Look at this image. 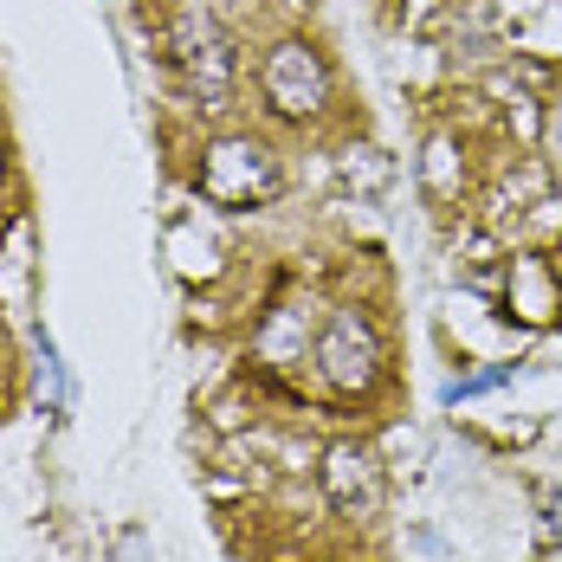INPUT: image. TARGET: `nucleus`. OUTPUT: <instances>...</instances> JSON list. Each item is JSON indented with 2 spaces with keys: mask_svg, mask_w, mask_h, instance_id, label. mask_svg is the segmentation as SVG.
Wrapping results in <instances>:
<instances>
[{
  "mask_svg": "<svg viewBox=\"0 0 562 562\" xmlns=\"http://www.w3.org/2000/svg\"><path fill=\"white\" fill-rule=\"evenodd\" d=\"M317 362H324V375H330L337 389H362V382L375 375V362H382V342L369 330V317H362V311H337L330 330H324Z\"/></svg>",
  "mask_w": 562,
  "mask_h": 562,
  "instance_id": "obj_2",
  "label": "nucleus"
},
{
  "mask_svg": "<svg viewBox=\"0 0 562 562\" xmlns=\"http://www.w3.org/2000/svg\"><path fill=\"white\" fill-rule=\"evenodd\" d=\"M259 85H266V98H272V111L284 116H311L330 104V71H324V58L311 53V46H279V53L259 65Z\"/></svg>",
  "mask_w": 562,
  "mask_h": 562,
  "instance_id": "obj_1",
  "label": "nucleus"
},
{
  "mask_svg": "<svg viewBox=\"0 0 562 562\" xmlns=\"http://www.w3.org/2000/svg\"><path fill=\"white\" fill-rule=\"evenodd\" d=\"M505 382H517V362L479 369V375H459V382H447V389H440V401H447V407H459V401H472V394H492V389H505Z\"/></svg>",
  "mask_w": 562,
  "mask_h": 562,
  "instance_id": "obj_3",
  "label": "nucleus"
}]
</instances>
